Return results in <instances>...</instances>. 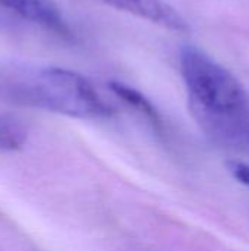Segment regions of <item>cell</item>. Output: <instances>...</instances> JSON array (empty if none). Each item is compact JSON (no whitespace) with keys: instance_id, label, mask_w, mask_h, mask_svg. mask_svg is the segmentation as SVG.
I'll list each match as a JSON object with an SVG mask.
<instances>
[{"instance_id":"7","label":"cell","mask_w":249,"mask_h":251,"mask_svg":"<svg viewBox=\"0 0 249 251\" xmlns=\"http://www.w3.org/2000/svg\"><path fill=\"white\" fill-rule=\"evenodd\" d=\"M229 172L233 175L235 179H238L241 184L249 187V166L241 162H229L227 163Z\"/></svg>"},{"instance_id":"3","label":"cell","mask_w":249,"mask_h":251,"mask_svg":"<svg viewBox=\"0 0 249 251\" xmlns=\"http://www.w3.org/2000/svg\"><path fill=\"white\" fill-rule=\"evenodd\" d=\"M116 10L145 19L161 28L182 32L188 29L186 19L181 12L164 0H98Z\"/></svg>"},{"instance_id":"4","label":"cell","mask_w":249,"mask_h":251,"mask_svg":"<svg viewBox=\"0 0 249 251\" xmlns=\"http://www.w3.org/2000/svg\"><path fill=\"white\" fill-rule=\"evenodd\" d=\"M0 4L28 22L59 35H69V26L54 0H0Z\"/></svg>"},{"instance_id":"5","label":"cell","mask_w":249,"mask_h":251,"mask_svg":"<svg viewBox=\"0 0 249 251\" xmlns=\"http://www.w3.org/2000/svg\"><path fill=\"white\" fill-rule=\"evenodd\" d=\"M28 138V129L22 119L10 113H0V150H21Z\"/></svg>"},{"instance_id":"2","label":"cell","mask_w":249,"mask_h":251,"mask_svg":"<svg viewBox=\"0 0 249 251\" xmlns=\"http://www.w3.org/2000/svg\"><path fill=\"white\" fill-rule=\"evenodd\" d=\"M4 94L22 104L79 119L110 118L116 109L84 75L63 68L31 69L3 87Z\"/></svg>"},{"instance_id":"1","label":"cell","mask_w":249,"mask_h":251,"mask_svg":"<svg viewBox=\"0 0 249 251\" xmlns=\"http://www.w3.org/2000/svg\"><path fill=\"white\" fill-rule=\"evenodd\" d=\"M188 107L201 131L217 146L249 151V96L222 63L195 46L179 54Z\"/></svg>"},{"instance_id":"6","label":"cell","mask_w":249,"mask_h":251,"mask_svg":"<svg viewBox=\"0 0 249 251\" xmlns=\"http://www.w3.org/2000/svg\"><path fill=\"white\" fill-rule=\"evenodd\" d=\"M109 87H110V90H112L120 100H123V101L128 103L129 106H132V107H135L136 110H139L141 113H144V115H145L147 118H150L154 124H158V122H160V118H158L157 110L154 109V106L148 101V99H147L142 93H139V91L134 90L132 87L125 85V84H122V82H119V81L110 82Z\"/></svg>"}]
</instances>
